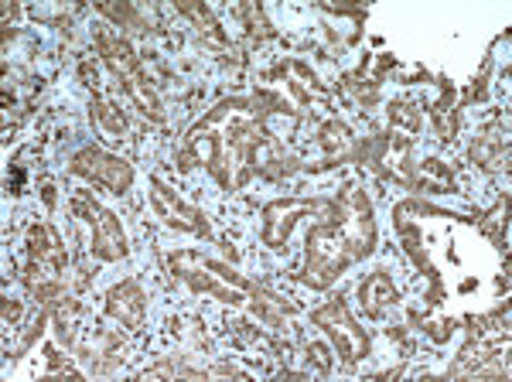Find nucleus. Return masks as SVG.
<instances>
[{
  "instance_id": "obj_1",
  "label": "nucleus",
  "mask_w": 512,
  "mask_h": 382,
  "mask_svg": "<svg viewBox=\"0 0 512 382\" xmlns=\"http://www.w3.org/2000/svg\"><path fill=\"white\" fill-rule=\"evenodd\" d=\"M342 226H318L308 236V280L315 287H325L345 263L359 260L373 249V209L369 198L359 188H345L342 202Z\"/></svg>"
},
{
  "instance_id": "obj_2",
  "label": "nucleus",
  "mask_w": 512,
  "mask_h": 382,
  "mask_svg": "<svg viewBox=\"0 0 512 382\" xmlns=\"http://www.w3.org/2000/svg\"><path fill=\"white\" fill-rule=\"evenodd\" d=\"M171 267H175L178 277H185L195 290L216 294L222 301H243L246 294H256L243 277H236V273H229L226 267H219V263H212V260H202L192 249L171 256Z\"/></svg>"
},
{
  "instance_id": "obj_3",
  "label": "nucleus",
  "mask_w": 512,
  "mask_h": 382,
  "mask_svg": "<svg viewBox=\"0 0 512 382\" xmlns=\"http://www.w3.org/2000/svg\"><path fill=\"white\" fill-rule=\"evenodd\" d=\"M72 212L93 226L99 260H120V256H127V236H123L120 222L113 219V215L106 212L103 205L89 195V191H76V198H72Z\"/></svg>"
},
{
  "instance_id": "obj_4",
  "label": "nucleus",
  "mask_w": 512,
  "mask_h": 382,
  "mask_svg": "<svg viewBox=\"0 0 512 382\" xmlns=\"http://www.w3.org/2000/svg\"><path fill=\"white\" fill-rule=\"evenodd\" d=\"M65 270V246L59 243L48 226H31L28 229V287H48L59 280V273Z\"/></svg>"
},
{
  "instance_id": "obj_5",
  "label": "nucleus",
  "mask_w": 512,
  "mask_h": 382,
  "mask_svg": "<svg viewBox=\"0 0 512 382\" xmlns=\"http://www.w3.org/2000/svg\"><path fill=\"white\" fill-rule=\"evenodd\" d=\"M315 325L325 328L328 335L338 342V352H342L345 362H355L362 359V355L369 352V342L366 335H362L359 328H355V321L349 318V311H345L342 301H332L328 307H321V311H315Z\"/></svg>"
},
{
  "instance_id": "obj_6",
  "label": "nucleus",
  "mask_w": 512,
  "mask_h": 382,
  "mask_svg": "<svg viewBox=\"0 0 512 382\" xmlns=\"http://www.w3.org/2000/svg\"><path fill=\"white\" fill-rule=\"evenodd\" d=\"M72 171L76 174H86V178H93L96 185H106L110 191H127L130 181H134V171H130V164H123L120 157L106 154V151H93V147H86V151H79L72 157Z\"/></svg>"
},
{
  "instance_id": "obj_7",
  "label": "nucleus",
  "mask_w": 512,
  "mask_h": 382,
  "mask_svg": "<svg viewBox=\"0 0 512 382\" xmlns=\"http://www.w3.org/2000/svg\"><path fill=\"white\" fill-rule=\"evenodd\" d=\"M151 202H154V209H158V215L168 226H178V229H188V232H209V222H205V215L198 212V209H188L185 202L175 195V191H168L161 185V181H151Z\"/></svg>"
},
{
  "instance_id": "obj_8",
  "label": "nucleus",
  "mask_w": 512,
  "mask_h": 382,
  "mask_svg": "<svg viewBox=\"0 0 512 382\" xmlns=\"http://www.w3.org/2000/svg\"><path fill=\"white\" fill-rule=\"evenodd\" d=\"M472 157L485 168H509V137L506 123H492L482 130V137L472 144Z\"/></svg>"
},
{
  "instance_id": "obj_9",
  "label": "nucleus",
  "mask_w": 512,
  "mask_h": 382,
  "mask_svg": "<svg viewBox=\"0 0 512 382\" xmlns=\"http://www.w3.org/2000/svg\"><path fill=\"white\" fill-rule=\"evenodd\" d=\"M144 294H140L137 284H120L110 290V311L120 325L127 328H140L144 325Z\"/></svg>"
},
{
  "instance_id": "obj_10",
  "label": "nucleus",
  "mask_w": 512,
  "mask_h": 382,
  "mask_svg": "<svg viewBox=\"0 0 512 382\" xmlns=\"http://www.w3.org/2000/svg\"><path fill=\"white\" fill-rule=\"evenodd\" d=\"M311 209H321L315 202H277L270 205L267 212V229H263V239H267L270 246H280L287 239V232H291V222L297 212H311Z\"/></svg>"
},
{
  "instance_id": "obj_11",
  "label": "nucleus",
  "mask_w": 512,
  "mask_h": 382,
  "mask_svg": "<svg viewBox=\"0 0 512 382\" xmlns=\"http://www.w3.org/2000/svg\"><path fill=\"white\" fill-rule=\"evenodd\" d=\"M362 304H366V311L373 314V318H383L386 307L396 304V287L393 280L386 277V273H373V277L362 284Z\"/></svg>"
},
{
  "instance_id": "obj_12",
  "label": "nucleus",
  "mask_w": 512,
  "mask_h": 382,
  "mask_svg": "<svg viewBox=\"0 0 512 382\" xmlns=\"http://www.w3.org/2000/svg\"><path fill=\"white\" fill-rule=\"evenodd\" d=\"M93 123H96V130L103 134L106 140H120L123 137V116H120V110H113L110 103H96L93 106Z\"/></svg>"
},
{
  "instance_id": "obj_13",
  "label": "nucleus",
  "mask_w": 512,
  "mask_h": 382,
  "mask_svg": "<svg viewBox=\"0 0 512 382\" xmlns=\"http://www.w3.org/2000/svg\"><path fill=\"white\" fill-rule=\"evenodd\" d=\"M420 185L444 191V188H451V174L441 171V164H437V161H427L424 164V174H420Z\"/></svg>"
},
{
  "instance_id": "obj_14",
  "label": "nucleus",
  "mask_w": 512,
  "mask_h": 382,
  "mask_svg": "<svg viewBox=\"0 0 512 382\" xmlns=\"http://www.w3.org/2000/svg\"><path fill=\"white\" fill-rule=\"evenodd\" d=\"M321 147H325L328 154H332L335 147L342 151V147H345V127H338V123H328V127L321 130Z\"/></svg>"
},
{
  "instance_id": "obj_15",
  "label": "nucleus",
  "mask_w": 512,
  "mask_h": 382,
  "mask_svg": "<svg viewBox=\"0 0 512 382\" xmlns=\"http://www.w3.org/2000/svg\"><path fill=\"white\" fill-rule=\"evenodd\" d=\"M308 352H315L318 369H321V372H328V365H332V362H328V348H325V345H308Z\"/></svg>"
}]
</instances>
